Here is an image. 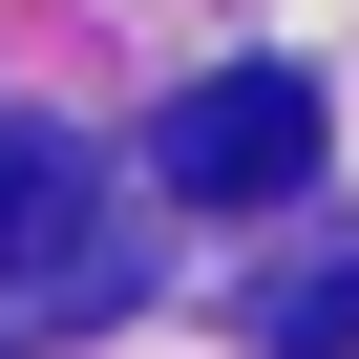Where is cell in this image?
Wrapping results in <instances>:
<instances>
[{
  "instance_id": "6da1fadb",
  "label": "cell",
  "mask_w": 359,
  "mask_h": 359,
  "mask_svg": "<svg viewBox=\"0 0 359 359\" xmlns=\"http://www.w3.org/2000/svg\"><path fill=\"white\" fill-rule=\"evenodd\" d=\"M148 169H169L191 212H275L296 169H317V85H296V64H212V85H169Z\"/></svg>"
},
{
  "instance_id": "7a4b0ae2",
  "label": "cell",
  "mask_w": 359,
  "mask_h": 359,
  "mask_svg": "<svg viewBox=\"0 0 359 359\" xmlns=\"http://www.w3.org/2000/svg\"><path fill=\"white\" fill-rule=\"evenodd\" d=\"M0 275H85V148L43 106H0Z\"/></svg>"
},
{
  "instance_id": "3957f363",
  "label": "cell",
  "mask_w": 359,
  "mask_h": 359,
  "mask_svg": "<svg viewBox=\"0 0 359 359\" xmlns=\"http://www.w3.org/2000/svg\"><path fill=\"white\" fill-rule=\"evenodd\" d=\"M254 338H275V359H359V233L275 254V275H254Z\"/></svg>"
}]
</instances>
